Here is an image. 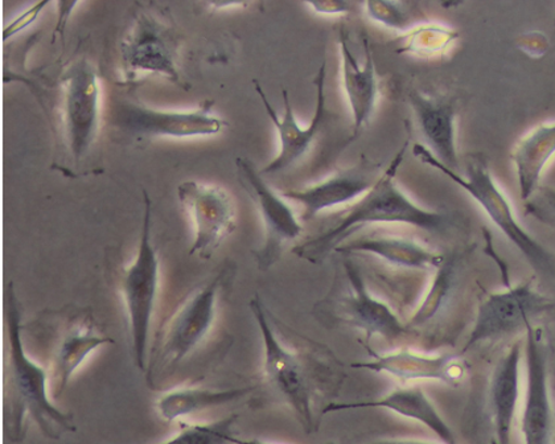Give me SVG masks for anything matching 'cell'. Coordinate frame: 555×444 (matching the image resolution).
<instances>
[{
    "label": "cell",
    "instance_id": "cell-1",
    "mask_svg": "<svg viewBox=\"0 0 555 444\" xmlns=\"http://www.w3.org/2000/svg\"><path fill=\"white\" fill-rule=\"evenodd\" d=\"M408 146L409 142L397 153L371 191L356 201L336 225L297 246L294 253L311 263L321 262L366 225L402 224L433 234L448 233L455 225L450 214L421 207L396 183Z\"/></svg>",
    "mask_w": 555,
    "mask_h": 444
},
{
    "label": "cell",
    "instance_id": "cell-2",
    "mask_svg": "<svg viewBox=\"0 0 555 444\" xmlns=\"http://www.w3.org/2000/svg\"><path fill=\"white\" fill-rule=\"evenodd\" d=\"M5 324L9 339V380L5 397V425L12 442L24 436V418L31 417L41 433L57 441L74 433L70 414L59 410L48 395L47 370L29 358L22 340V314L12 282L5 287Z\"/></svg>",
    "mask_w": 555,
    "mask_h": 444
},
{
    "label": "cell",
    "instance_id": "cell-3",
    "mask_svg": "<svg viewBox=\"0 0 555 444\" xmlns=\"http://www.w3.org/2000/svg\"><path fill=\"white\" fill-rule=\"evenodd\" d=\"M413 154L422 164L436 168L454 182L473 199L504 237L520 251L537 274L555 282V254L535 239L518 220L512 203L494 180L490 165L482 154H473L466 161L464 175L443 166L426 146L416 143Z\"/></svg>",
    "mask_w": 555,
    "mask_h": 444
},
{
    "label": "cell",
    "instance_id": "cell-4",
    "mask_svg": "<svg viewBox=\"0 0 555 444\" xmlns=\"http://www.w3.org/2000/svg\"><path fill=\"white\" fill-rule=\"evenodd\" d=\"M144 214L135 261L125 270L120 290L128 311L132 355L139 370L147 369V351L159 287L158 253L151 244V200L143 191Z\"/></svg>",
    "mask_w": 555,
    "mask_h": 444
},
{
    "label": "cell",
    "instance_id": "cell-5",
    "mask_svg": "<svg viewBox=\"0 0 555 444\" xmlns=\"http://www.w3.org/2000/svg\"><path fill=\"white\" fill-rule=\"evenodd\" d=\"M554 311L555 300L537 290L532 280L490 292L479 304L463 353L479 344L525 334L537 321Z\"/></svg>",
    "mask_w": 555,
    "mask_h": 444
},
{
    "label": "cell",
    "instance_id": "cell-6",
    "mask_svg": "<svg viewBox=\"0 0 555 444\" xmlns=\"http://www.w3.org/2000/svg\"><path fill=\"white\" fill-rule=\"evenodd\" d=\"M249 308L261 332L263 343V374L269 386L292 407L307 434L317 430L313 390L309 375L298 355L282 343L269 319V311L261 298L250 300Z\"/></svg>",
    "mask_w": 555,
    "mask_h": 444
},
{
    "label": "cell",
    "instance_id": "cell-7",
    "mask_svg": "<svg viewBox=\"0 0 555 444\" xmlns=\"http://www.w3.org/2000/svg\"><path fill=\"white\" fill-rule=\"evenodd\" d=\"M224 274L201 287L185 300L158 338L155 347V360L150 374L177 367L186 356L201 345L212 329L217 316V299L221 290Z\"/></svg>",
    "mask_w": 555,
    "mask_h": 444
},
{
    "label": "cell",
    "instance_id": "cell-8",
    "mask_svg": "<svg viewBox=\"0 0 555 444\" xmlns=\"http://www.w3.org/2000/svg\"><path fill=\"white\" fill-rule=\"evenodd\" d=\"M524 352L527 369V389L520 419L524 444H554L555 410L548 352L541 328L530 327L525 332Z\"/></svg>",
    "mask_w": 555,
    "mask_h": 444
},
{
    "label": "cell",
    "instance_id": "cell-9",
    "mask_svg": "<svg viewBox=\"0 0 555 444\" xmlns=\"http://www.w3.org/2000/svg\"><path fill=\"white\" fill-rule=\"evenodd\" d=\"M237 175L246 194L256 203L263 221L264 241L262 248L256 251L258 269L267 272L280 260L283 248L289 241L297 239L304 233L294 209L282 199L276 192L264 182L262 173L250 159H235Z\"/></svg>",
    "mask_w": 555,
    "mask_h": 444
},
{
    "label": "cell",
    "instance_id": "cell-10",
    "mask_svg": "<svg viewBox=\"0 0 555 444\" xmlns=\"http://www.w3.org/2000/svg\"><path fill=\"white\" fill-rule=\"evenodd\" d=\"M214 105L208 100L196 110L162 112L134 102H118L113 107L112 122L125 133L144 138L210 136L228 128L224 119L212 114Z\"/></svg>",
    "mask_w": 555,
    "mask_h": 444
},
{
    "label": "cell",
    "instance_id": "cell-11",
    "mask_svg": "<svg viewBox=\"0 0 555 444\" xmlns=\"http://www.w3.org/2000/svg\"><path fill=\"white\" fill-rule=\"evenodd\" d=\"M325 80H327V63L325 60L322 67L319 68L318 75L313 83L317 88V106L312 121L307 128H301L295 117V113L289 102L287 90H282L283 102H285V114L281 118L278 116L273 105L270 104L267 93L257 81H255L256 90L259 99L262 100L264 110L269 118L273 121L278 138H280V152L275 158L263 168L262 175H274L288 170L305 158L311 152L317 138L321 135L325 123L328 121L327 95H325Z\"/></svg>",
    "mask_w": 555,
    "mask_h": 444
},
{
    "label": "cell",
    "instance_id": "cell-12",
    "mask_svg": "<svg viewBox=\"0 0 555 444\" xmlns=\"http://www.w3.org/2000/svg\"><path fill=\"white\" fill-rule=\"evenodd\" d=\"M178 196L195 226V239L190 254L209 260L235 230L237 212L232 196L217 185L192 180L179 185Z\"/></svg>",
    "mask_w": 555,
    "mask_h": 444
},
{
    "label": "cell",
    "instance_id": "cell-13",
    "mask_svg": "<svg viewBox=\"0 0 555 444\" xmlns=\"http://www.w3.org/2000/svg\"><path fill=\"white\" fill-rule=\"evenodd\" d=\"M371 362L356 363V369L386 375L410 386L414 382H440L461 387L469 374L467 360L455 353H427L413 348H398L385 353H372Z\"/></svg>",
    "mask_w": 555,
    "mask_h": 444
},
{
    "label": "cell",
    "instance_id": "cell-14",
    "mask_svg": "<svg viewBox=\"0 0 555 444\" xmlns=\"http://www.w3.org/2000/svg\"><path fill=\"white\" fill-rule=\"evenodd\" d=\"M382 165L361 158L354 166L335 171L322 182L301 190H288L282 196L304 207V220L317 218L327 209L358 201L382 177Z\"/></svg>",
    "mask_w": 555,
    "mask_h": 444
},
{
    "label": "cell",
    "instance_id": "cell-15",
    "mask_svg": "<svg viewBox=\"0 0 555 444\" xmlns=\"http://www.w3.org/2000/svg\"><path fill=\"white\" fill-rule=\"evenodd\" d=\"M65 117L70 149L76 161L89 152L100 122V87L95 70L88 62H78L64 77Z\"/></svg>",
    "mask_w": 555,
    "mask_h": 444
},
{
    "label": "cell",
    "instance_id": "cell-16",
    "mask_svg": "<svg viewBox=\"0 0 555 444\" xmlns=\"http://www.w3.org/2000/svg\"><path fill=\"white\" fill-rule=\"evenodd\" d=\"M348 280V293L344 298V316L351 326L361 329L371 340L373 336L395 340L408 332L403 324L388 304L367 290L363 275L353 262L344 263Z\"/></svg>",
    "mask_w": 555,
    "mask_h": 444
},
{
    "label": "cell",
    "instance_id": "cell-17",
    "mask_svg": "<svg viewBox=\"0 0 555 444\" xmlns=\"http://www.w3.org/2000/svg\"><path fill=\"white\" fill-rule=\"evenodd\" d=\"M364 409L389 410L424 425L425 428L430 429L439 438L442 444H457L454 431L440 416L425 390L416 386L396 388L390 393L376 400L335 402V404L324 407L323 416L331 413Z\"/></svg>",
    "mask_w": 555,
    "mask_h": 444
},
{
    "label": "cell",
    "instance_id": "cell-18",
    "mask_svg": "<svg viewBox=\"0 0 555 444\" xmlns=\"http://www.w3.org/2000/svg\"><path fill=\"white\" fill-rule=\"evenodd\" d=\"M416 125L425 138L428 149L451 170L460 171L456 143V106L450 97H434L412 90L409 93Z\"/></svg>",
    "mask_w": 555,
    "mask_h": 444
},
{
    "label": "cell",
    "instance_id": "cell-19",
    "mask_svg": "<svg viewBox=\"0 0 555 444\" xmlns=\"http://www.w3.org/2000/svg\"><path fill=\"white\" fill-rule=\"evenodd\" d=\"M525 356L524 344L516 341L508 348L494 367L488 389V409L496 444H511L521 400V365Z\"/></svg>",
    "mask_w": 555,
    "mask_h": 444
},
{
    "label": "cell",
    "instance_id": "cell-20",
    "mask_svg": "<svg viewBox=\"0 0 555 444\" xmlns=\"http://www.w3.org/2000/svg\"><path fill=\"white\" fill-rule=\"evenodd\" d=\"M339 47L341 56V80L352 113V138L370 125L378 100L376 65L370 43L364 39V60L359 63L349 47L346 29H340Z\"/></svg>",
    "mask_w": 555,
    "mask_h": 444
},
{
    "label": "cell",
    "instance_id": "cell-21",
    "mask_svg": "<svg viewBox=\"0 0 555 444\" xmlns=\"http://www.w3.org/2000/svg\"><path fill=\"white\" fill-rule=\"evenodd\" d=\"M334 253L343 256L371 254L391 266L409 270H434V272L442 265L446 258L415 239L389 236V234H366V236L349 238Z\"/></svg>",
    "mask_w": 555,
    "mask_h": 444
},
{
    "label": "cell",
    "instance_id": "cell-22",
    "mask_svg": "<svg viewBox=\"0 0 555 444\" xmlns=\"http://www.w3.org/2000/svg\"><path fill=\"white\" fill-rule=\"evenodd\" d=\"M125 63L132 69L160 71L177 78L173 40L165 26L153 17L141 16L134 32L124 44Z\"/></svg>",
    "mask_w": 555,
    "mask_h": 444
},
{
    "label": "cell",
    "instance_id": "cell-23",
    "mask_svg": "<svg viewBox=\"0 0 555 444\" xmlns=\"http://www.w3.org/2000/svg\"><path fill=\"white\" fill-rule=\"evenodd\" d=\"M554 156L555 121L535 126L512 149L511 159L515 166L518 191L524 203L539 190L546 167Z\"/></svg>",
    "mask_w": 555,
    "mask_h": 444
},
{
    "label": "cell",
    "instance_id": "cell-24",
    "mask_svg": "<svg viewBox=\"0 0 555 444\" xmlns=\"http://www.w3.org/2000/svg\"><path fill=\"white\" fill-rule=\"evenodd\" d=\"M105 344H114V340L96 332L93 324L88 321L76 323L66 329L54 353L53 378L56 394L64 392L70 377L88 356Z\"/></svg>",
    "mask_w": 555,
    "mask_h": 444
},
{
    "label": "cell",
    "instance_id": "cell-25",
    "mask_svg": "<svg viewBox=\"0 0 555 444\" xmlns=\"http://www.w3.org/2000/svg\"><path fill=\"white\" fill-rule=\"evenodd\" d=\"M256 387L235 388L229 390H212L203 388H182L163 394L158 401V412L168 422L193 413L210 409V407L231 404L243 400Z\"/></svg>",
    "mask_w": 555,
    "mask_h": 444
},
{
    "label": "cell",
    "instance_id": "cell-26",
    "mask_svg": "<svg viewBox=\"0 0 555 444\" xmlns=\"http://www.w3.org/2000/svg\"><path fill=\"white\" fill-rule=\"evenodd\" d=\"M457 275V260L455 257L444 258L428 286L418 308L409 319V327H422L436 321L448 309L452 293L455 291Z\"/></svg>",
    "mask_w": 555,
    "mask_h": 444
},
{
    "label": "cell",
    "instance_id": "cell-27",
    "mask_svg": "<svg viewBox=\"0 0 555 444\" xmlns=\"http://www.w3.org/2000/svg\"><path fill=\"white\" fill-rule=\"evenodd\" d=\"M237 414L210 423H180V431L171 440L158 444H233V426Z\"/></svg>",
    "mask_w": 555,
    "mask_h": 444
},
{
    "label": "cell",
    "instance_id": "cell-28",
    "mask_svg": "<svg viewBox=\"0 0 555 444\" xmlns=\"http://www.w3.org/2000/svg\"><path fill=\"white\" fill-rule=\"evenodd\" d=\"M366 15L372 21L383 24L384 27L408 31L410 15L405 4L396 2H366L364 4Z\"/></svg>",
    "mask_w": 555,
    "mask_h": 444
},
{
    "label": "cell",
    "instance_id": "cell-29",
    "mask_svg": "<svg viewBox=\"0 0 555 444\" xmlns=\"http://www.w3.org/2000/svg\"><path fill=\"white\" fill-rule=\"evenodd\" d=\"M525 211L530 218L555 226V188L541 184L534 195L525 203Z\"/></svg>",
    "mask_w": 555,
    "mask_h": 444
},
{
    "label": "cell",
    "instance_id": "cell-30",
    "mask_svg": "<svg viewBox=\"0 0 555 444\" xmlns=\"http://www.w3.org/2000/svg\"><path fill=\"white\" fill-rule=\"evenodd\" d=\"M47 4L48 2L47 0H44V2L35 4L28 11L23 12V14L20 17H17L15 22L10 23V26L4 29L3 40H9L10 38H12V36L16 35L17 32H21L22 29L28 27L29 24L34 23L36 17L39 16L41 10H43Z\"/></svg>",
    "mask_w": 555,
    "mask_h": 444
},
{
    "label": "cell",
    "instance_id": "cell-31",
    "mask_svg": "<svg viewBox=\"0 0 555 444\" xmlns=\"http://www.w3.org/2000/svg\"><path fill=\"white\" fill-rule=\"evenodd\" d=\"M315 14L324 16H341L349 14L352 4L349 2H307Z\"/></svg>",
    "mask_w": 555,
    "mask_h": 444
},
{
    "label": "cell",
    "instance_id": "cell-32",
    "mask_svg": "<svg viewBox=\"0 0 555 444\" xmlns=\"http://www.w3.org/2000/svg\"><path fill=\"white\" fill-rule=\"evenodd\" d=\"M364 444H439L434 442L421 441V440H401V438H388V440H378L367 442Z\"/></svg>",
    "mask_w": 555,
    "mask_h": 444
},
{
    "label": "cell",
    "instance_id": "cell-33",
    "mask_svg": "<svg viewBox=\"0 0 555 444\" xmlns=\"http://www.w3.org/2000/svg\"><path fill=\"white\" fill-rule=\"evenodd\" d=\"M233 444H275L270 442H264L261 440H237V438H233Z\"/></svg>",
    "mask_w": 555,
    "mask_h": 444
}]
</instances>
